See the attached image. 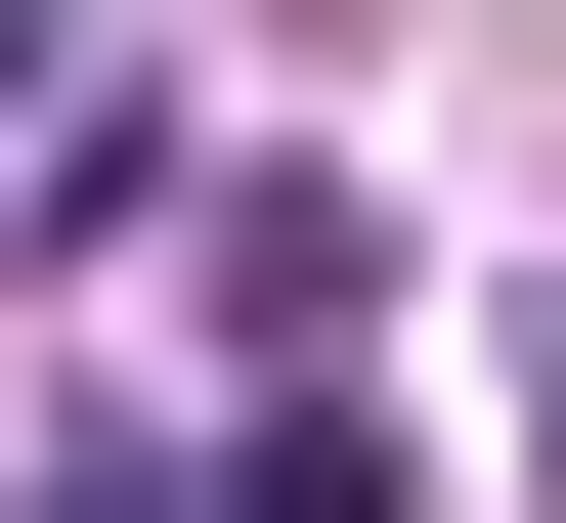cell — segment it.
Listing matches in <instances>:
<instances>
[{"label":"cell","mask_w":566,"mask_h":523,"mask_svg":"<svg viewBox=\"0 0 566 523\" xmlns=\"http://www.w3.org/2000/svg\"><path fill=\"white\" fill-rule=\"evenodd\" d=\"M44 44H87V0H0V87H44Z\"/></svg>","instance_id":"1"}]
</instances>
